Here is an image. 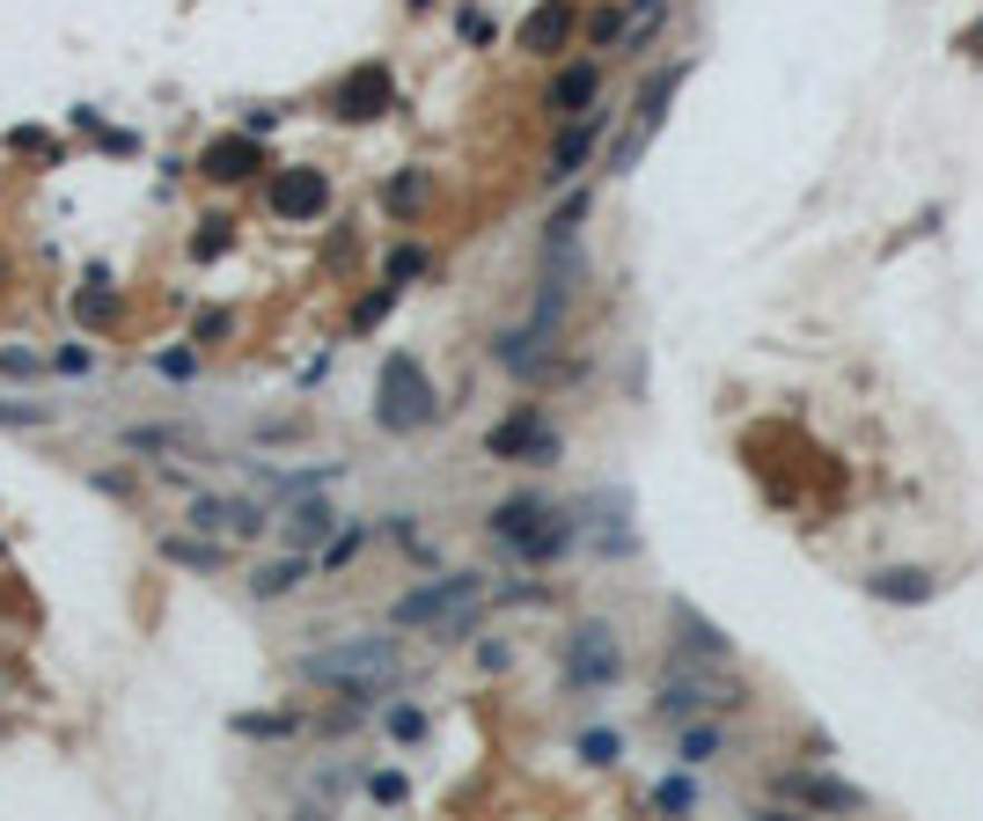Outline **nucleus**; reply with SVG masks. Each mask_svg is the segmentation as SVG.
Segmentation results:
<instances>
[{"instance_id": "nucleus-1", "label": "nucleus", "mask_w": 983, "mask_h": 821, "mask_svg": "<svg viewBox=\"0 0 983 821\" xmlns=\"http://www.w3.org/2000/svg\"><path fill=\"white\" fill-rule=\"evenodd\" d=\"M301 682L374 697V690L397 682V646H389V638H338V646H323V653H301Z\"/></svg>"}, {"instance_id": "nucleus-2", "label": "nucleus", "mask_w": 983, "mask_h": 821, "mask_svg": "<svg viewBox=\"0 0 983 821\" xmlns=\"http://www.w3.org/2000/svg\"><path fill=\"white\" fill-rule=\"evenodd\" d=\"M434 411H440V403H434V382L419 374V360H411V352H397V360L382 368V397H374V419H382L389 433H419Z\"/></svg>"}, {"instance_id": "nucleus-3", "label": "nucleus", "mask_w": 983, "mask_h": 821, "mask_svg": "<svg viewBox=\"0 0 983 821\" xmlns=\"http://www.w3.org/2000/svg\"><path fill=\"white\" fill-rule=\"evenodd\" d=\"M492 528H499V543H514L522 558H558L565 543H573V521L551 507H536V499H507V507L492 514Z\"/></svg>"}, {"instance_id": "nucleus-4", "label": "nucleus", "mask_w": 983, "mask_h": 821, "mask_svg": "<svg viewBox=\"0 0 983 821\" xmlns=\"http://www.w3.org/2000/svg\"><path fill=\"white\" fill-rule=\"evenodd\" d=\"M477 595H485V579H434V587H419V595L397 602V624H440V631H463L477 609Z\"/></svg>"}, {"instance_id": "nucleus-5", "label": "nucleus", "mask_w": 983, "mask_h": 821, "mask_svg": "<svg viewBox=\"0 0 983 821\" xmlns=\"http://www.w3.org/2000/svg\"><path fill=\"white\" fill-rule=\"evenodd\" d=\"M565 675H573L580 690H610V682L624 675V646H616V631L580 624L573 638H565Z\"/></svg>"}, {"instance_id": "nucleus-6", "label": "nucleus", "mask_w": 983, "mask_h": 821, "mask_svg": "<svg viewBox=\"0 0 983 821\" xmlns=\"http://www.w3.org/2000/svg\"><path fill=\"white\" fill-rule=\"evenodd\" d=\"M778 800H800V807H823V814H859V792L837 785V778H815V770H786L778 778Z\"/></svg>"}, {"instance_id": "nucleus-7", "label": "nucleus", "mask_w": 983, "mask_h": 821, "mask_svg": "<svg viewBox=\"0 0 983 821\" xmlns=\"http://www.w3.org/2000/svg\"><path fill=\"white\" fill-rule=\"evenodd\" d=\"M323 198H331V184H323L317 169H280L272 176V213H280V221H317Z\"/></svg>"}, {"instance_id": "nucleus-8", "label": "nucleus", "mask_w": 983, "mask_h": 821, "mask_svg": "<svg viewBox=\"0 0 983 821\" xmlns=\"http://www.w3.org/2000/svg\"><path fill=\"white\" fill-rule=\"evenodd\" d=\"M382 104H389V74L382 67H352L345 81H338V96H331V110L338 118H382Z\"/></svg>"}, {"instance_id": "nucleus-9", "label": "nucleus", "mask_w": 983, "mask_h": 821, "mask_svg": "<svg viewBox=\"0 0 983 821\" xmlns=\"http://www.w3.org/2000/svg\"><path fill=\"white\" fill-rule=\"evenodd\" d=\"M675 81H683V67H668V74H653V81H646V96H639V125H632V140L616 147V169H632V162H639V147L653 140V125H661V110H668V96H675Z\"/></svg>"}, {"instance_id": "nucleus-10", "label": "nucleus", "mask_w": 983, "mask_h": 821, "mask_svg": "<svg viewBox=\"0 0 983 821\" xmlns=\"http://www.w3.org/2000/svg\"><path fill=\"white\" fill-rule=\"evenodd\" d=\"M492 455H499V462H507V455H528V462H551V455H558V433H544V426L528 419H507V426H492V440H485Z\"/></svg>"}, {"instance_id": "nucleus-11", "label": "nucleus", "mask_w": 983, "mask_h": 821, "mask_svg": "<svg viewBox=\"0 0 983 821\" xmlns=\"http://www.w3.org/2000/svg\"><path fill=\"white\" fill-rule=\"evenodd\" d=\"M565 37H573V0H544V8L522 22V52H558Z\"/></svg>"}, {"instance_id": "nucleus-12", "label": "nucleus", "mask_w": 983, "mask_h": 821, "mask_svg": "<svg viewBox=\"0 0 983 821\" xmlns=\"http://www.w3.org/2000/svg\"><path fill=\"white\" fill-rule=\"evenodd\" d=\"M250 169H257V133H250V140L235 133V140L206 147V176H221V184H235V176H250Z\"/></svg>"}, {"instance_id": "nucleus-13", "label": "nucleus", "mask_w": 983, "mask_h": 821, "mask_svg": "<svg viewBox=\"0 0 983 821\" xmlns=\"http://www.w3.org/2000/svg\"><path fill=\"white\" fill-rule=\"evenodd\" d=\"M866 595H874V602H932V573L896 565V573H874V579H866Z\"/></svg>"}, {"instance_id": "nucleus-14", "label": "nucleus", "mask_w": 983, "mask_h": 821, "mask_svg": "<svg viewBox=\"0 0 983 821\" xmlns=\"http://www.w3.org/2000/svg\"><path fill=\"white\" fill-rule=\"evenodd\" d=\"M704 704H727V697H712L698 675H668L661 682V712L668 719H690V712H704Z\"/></svg>"}, {"instance_id": "nucleus-15", "label": "nucleus", "mask_w": 983, "mask_h": 821, "mask_svg": "<svg viewBox=\"0 0 983 821\" xmlns=\"http://www.w3.org/2000/svg\"><path fill=\"white\" fill-rule=\"evenodd\" d=\"M286 536H294L301 550H309V543H323V536H331V507H323V499H301V507L286 514Z\"/></svg>"}, {"instance_id": "nucleus-16", "label": "nucleus", "mask_w": 983, "mask_h": 821, "mask_svg": "<svg viewBox=\"0 0 983 821\" xmlns=\"http://www.w3.org/2000/svg\"><path fill=\"white\" fill-rule=\"evenodd\" d=\"M675 631L690 638V653H704V661H727V638H720L712 624H704L698 609H675Z\"/></svg>"}, {"instance_id": "nucleus-17", "label": "nucleus", "mask_w": 983, "mask_h": 821, "mask_svg": "<svg viewBox=\"0 0 983 821\" xmlns=\"http://www.w3.org/2000/svg\"><path fill=\"white\" fill-rule=\"evenodd\" d=\"M587 96H595V67H573V74L551 81V110H580Z\"/></svg>"}, {"instance_id": "nucleus-18", "label": "nucleus", "mask_w": 983, "mask_h": 821, "mask_svg": "<svg viewBox=\"0 0 983 821\" xmlns=\"http://www.w3.org/2000/svg\"><path fill=\"white\" fill-rule=\"evenodd\" d=\"M587 147H595V125H573L558 140V155H551V176H573L580 162H587Z\"/></svg>"}, {"instance_id": "nucleus-19", "label": "nucleus", "mask_w": 983, "mask_h": 821, "mask_svg": "<svg viewBox=\"0 0 983 821\" xmlns=\"http://www.w3.org/2000/svg\"><path fill=\"white\" fill-rule=\"evenodd\" d=\"M301 573H309V558H286V565H264V573L250 579V587H257V595H286V587H294Z\"/></svg>"}, {"instance_id": "nucleus-20", "label": "nucleus", "mask_w": 983, "mask_h": 821, "mask_svg": "<svg viewBox=\"0 0 983 821\" xmlns=\"http://www.w3.org/2000/svg\"><path fill=\"white\" fill-rule=\"evenodd\" d=\"M162 550H169V565H221L213 543H162Z\"/></svg>"}, {"instance_id": "nucleus-21", "label": "nucleus", "mask_w": 983, "mask_h": 821, "mask_svg": "<svg viewBox=\"0 0 983 821\" xmlns=\"http://www.w3.org/2000/svg\"><path fill=\"white\" fill-rule=\"evenodd\" d=\"M690 800H698V792H690V778H668V785L653 792V807H661V814H683Z\"/></svg>"}, {"instance_id": "nucleus-22", "label": "nucleus", "mask_w": 983, "mask_h": 821, "mask_svg": "<svg viewBox=\"0 0 983 821\" xmlns=\"http://www.w3.org/2000/svg\"><path fill=\"white\" fill-rule=\"evenodd\" d=\"M243 734H264V741H280V734H294V719H235Z\"/></svg>"}, {"instance_id": "nucleus-23", "label": "nucleus", "mask_w": 983, "mask_h": 821, "mask_svg": "<svg viewBox=\"0 0 983 821\" xmlns=\"http://www.w3.org/2000/svg\"><path fill=\"white\" fill-rule=\"evenodd\" d=\"M389 734H397V741H419L426 719H419V712H389Z\"/></svg>"}, {"instance_id": "nucleus-24", "label": "nucleus", "mask_w": 983, "mask_h": 821, "mask_svg": "<svg viewBox=\"0 0 983 821\" xmlns=\"http://www.w3.org/2000/svg\"><path fill=\"white\" fill-rule=\"evenodd\" d=\"M419 264H426L419 250H397V257H389V280H411V272H419Z\"/></svg>"}, {"instance_id": "nucleus-25", "label": "nucleus", "mask_w": 983, "mask_h": 821, "mask_svg": "<svg viewBox=\"0 0 983 821\" xmlns=\"http://www.w3.org/2000/svg\"><path fill=\"white\" fill-rule=\"evenodd\" d=\"M616 755V734H587V763H610Z\"/></svg>"}, {"instance_id": "nucleus-26", "label": "nucleus", "mask_w": 983, "mask_h": 821, "mask_svg": "<svg viewBox=\"0 0 983 821\" xmlns=\"http://www.w3.org/2000/svg\"><path fill=\"white\" fill-rule=\"evenodd\" d=\"M962 52H969V59H983V22H976V30H962Z\"/></svg>"}]
</instances>
